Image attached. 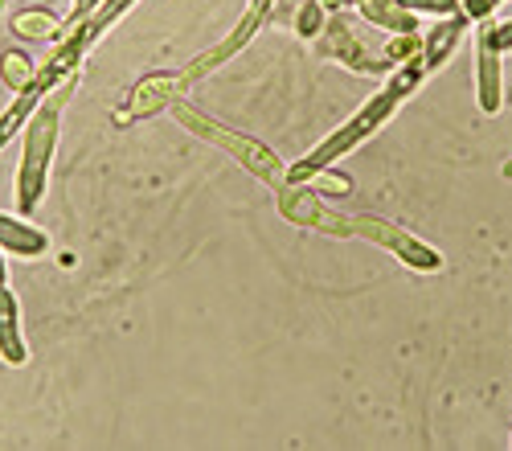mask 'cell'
<instances>
[{"label":"cell","mask_w":512,"mask_h":451,"mask_svg":"<svg viewBox=\"0 0 512 451\" xmlns=\"http://www.w3.org/2000/svg\"><path fill=\"white\" fill-rule=\"evenodd\" d=\"M426 78H431V70H426V62H422V50L410 54L406 62H398V66L390 70V82H386V87H381V91H377V95H373V99L345 123V128H336L320 148H312L304 160H295V164H291V169H287V185H304L312 173L328 169L332 160H340L345 152H353L357 144H365L373 132H381V128H386V123L394 119V111L402 107V99L414 95Z\"/></svg>","instance_id":"obj_1"},{"label":"cell","mask_w":512,"mask_h":451,"mask_svg":"<svg viewBox=\"0 0 512 451\" xmlns=\"http://www.w3.org/2000/svg\"><path fill=\"white\" fill-rule=\"evenodd\" d=\"M70 87H74V78L58 82V87L37 103V111L25 123V152H21V169H17V205H21V214L37 210L41 193H46L50 160H54V148H58V119H62Z\"/></svg>","instance_id":"obj_2"},{"label":"cell","mask_w":512,"mask_h":451,"mask_svg":"<svg viewBox=\"0 0 512 451\" xmlns=\"http://www.w3.org/2000/svg\"><path fill=\"white\" fill-rule=\"evenodd\" d=\"M173 115L185 123V128H193L201 140H209V144H222L226 152H234L246 169L259 177V181H267V185H275V189H283L287 185V169L275 160V152L271 148H263L259 140H250V136H238V132H230L226 123H213L209 115H201V111H193L185 99H177L173 103Z\"/></svg>","instance_id":"obj_3"},{"label":"cell","mask_w":512,"mask_h":451,"mask_svg":"<svg viewBox=\"0 0 512 451\" xmlns=\"http://www.w3.org/2000/svg\"><path fill=\"white\" fill-rule=\"evenodd\" d=\"M353 234H361V238H369V242H377V246H390V251H394L406 267H414V271H439V267H443V259H439L435 246L418 242L414 234H406L402 226H394V222H386V218L357 214V218H353Z\"/></svg>","instance_id":"obj_4"},{"label":"cell","mask_w":512,"mask_h":451,"mask_svg":"<svg viewBox=\"0 0 512 451\" xmlns=\"http://www.w3.org/2000/svg\"><path fill=\"white\" fill-rule=\"evenodd\" d=\"M189 87V78L185 74H173V70H156V74H148V78H140L136 87H132V99H127V107L123 111H115V119L119 123H127V119H140V115H148V111H160V107H173L177 99H181V91Z\"/></svg>","instance_id":"obj_5"},{"label":"cell","mask_w":512,"mask_h":451,"mask_svg":"<svg viewBox=\"0 0 512 451\" xmlns=\"http://www.w3.org/2000/svg\"><path fill=\"white\" fill-rule=\"evenodd\" d=\"M500 50L492 41L488 21H480V37H476V103L484 115H496L504 107V74H500Z\"/></svg>","instance_id":"obj_6"},{"label":"cell","mask_w":512,"mask_h":451,"mask_svg":"<svg viewBox=\"0 0 512 451\" xmlns=\"http://www.w3.org/2000/svg\"><path fill=\"white\" fill-rule=\"evenodd\" d=\"M467 37V13H451V17H439L435 21V29L422 37V62H426V70H439V66H447L451 62V54L459 50V41Z\"/></svg>","instance_id":"obj_7"},{"label":"cell","mask_w":512,"mask_h":451,"mask_svg":"<svg viewBox=\"0 0 512 451\" xmlns=\"http://www.w3.org/2000/svg\"><path fill=\"white\" fill-rule=\"evenodd\" d=\"M0 357L9 365H25L29 361V349H25V337H21V304L9 287H0Z\"/></svg>","instance_id":"obj_8"},{"label":"cell","mask_w":512,"mask_h":451,"mask_svg":"<svg viewBox=\"0 0 512 451\" xmlns=\"http://www.w3.org/2000/svg\"><path fill=\"white\" fill-rule=\"evenodd\" d=\"M46 246H50V238L37 226H29L13 214H0V251H13L21 259H37V255H46Z\"/></svg>","instance_id":"obj_9"},{"label":"cell","mask_w":512,"mask_h":451,"mask_svg":"<svg viewBox=\"0 0 512 451\" xmlns=\"http://www.w3.org/2000/svg\"><path fill=\"white\" fill-rule=\"evenodd\" d=\"M365 21L390 29V33H418V13H410L402 0H361Z\"/></svg>","instance_id":"obj_10"},{"label":"cell","mask_w":512,"mask_h":451,"mask_svg":"<svg viewBox=\"0 0 512 451\" xmlns=\"http://www.w3.org/2000/svg\"><path fill=\"white\" fill-rule=\"evenodd\" d=\"M13 29H17L21 37H29V41H50V37L62 33V21H58L46 5H29V9H21V13L13 17Z\"/></svg>","instance_id":"obj_11"},{"label":"cell","mask_w":512,"mask_h":451,"mask_svg":"<svg viewBox=\"0 0 512 451\" xmlns=\"http://www.w3.org/2000/svg\"><path fill=\"white\" fill-rule=\"evenodd\" d=\"M0 78H5V87L9 91H29L33 82H37V70H33V58L21 54V50H9L5 58H0Z\"/></svg>","instance_id":"obj_12"},{"label":"cell","mask_w":512,"mask_h":451,"mask_svg":"<svg viewBox=\"0 0 512 451\" xmlns=\"http://www.w3.org/2000/svg\"><path fill=\"white\" fill-rule=\"evenodd\" d=\"M324 9L328 5H320V0H304L300 13H295V33L300 37H320L324 33Z\"/></svg>","instance_id":"obj_13"},{"label":"cell","mask_w":512,"mask_h":451,"mask_svg":"<svg viewBox=\"0 0 512 451\" xmlns=\"http://www.w3.org/2000/svg\"><path fill=\"white\" fill-rule=\"evenodd\" d=\"M410 13H426V17H451L463 13V0H402Z\"/></svg>","instance_id":"obj_14"},{"label":"cell","mask_w":512,"mask_h":451,"mask_svg":"<svg viewBox=\"0 0 512 451\" xmlns=\"http://www.w3.org/2000/svg\"><path fill=\"white\" fill-rule=\"evenodd\" d=\"M308 181H312V189H324V193H353V181L340 177V173H332V169H320V173H312ZM308 181H304V185H308Z\"/></svg>","instance_id":"obj_15"},{"label":"cell","mask_w":512,"mask_h":451,"mask_svg":"<svg viewBox=\"0 0 512 451\" xmlns=\"http://www.w3.org/2000/svg\"><path fill=\"white\" fill-rule=\"evenodd\" d=\"M463 13H467V21H488L496 13V5L492 0H463Z\"/></svg>","instance_id":"obj_16"},{"label":"cell","mask_w":512,"mask_h":451,"mask_svg":"<svg viewBox=\"0 0 512 451\" xmlns=\"http://www.w3.org/2000/svg\"><path fill=\"white\" fill-rule=\"evenodd\" d=\"M488 29H492L496 50H500V54H508V50H512V21H496V25L488 21Z\"/></svg>","instance_id":"obj_17"},{"label":"cell","mask_w":512,"mask_h":451,"mask_svg":"<svg viewBox=\"0 0 512 451\" xmlns=\"http://www.w3.org/2000/svg\"><path fill=\"white\" fill-rule=\"evenodd\" d=\"M74 5H78V13H82V17H91L95 9H103V5H107V0H74Z\"/></svg>","instance_id":"obj_18"},{"label":"cell","mask_w":512,"mask_h":451,"mask_svg":"<svg viewBox=\"0 0 512 451\" xmlns=\"http://www.w3.org/2000/svg\"><path fill=\"white\" fill-rule=\"evenodd\" d=\"M0 287H9V267H5V255H0Z\"/></svg>","instance_id":"obj_19"},{"label":"cell","mask_w":512,"mask_h":451,"mask_svg":"<svg viewBox=\"0 0 512 451\" xmlns=\"http://www.w3.org/2000/svg\"><path fill=\"white\" fill-rule=\"evenodd\" d=\"M353 5H361V0H332V9H353Z\"/></svg>","instance_id":"obj_20"},{"label":"cell","mask_w":512,"mask_h":451,"mask_svg":"<svg viewBox=\"0 0 512 451\" xmlns=\"http://www.w3.org/2000/svg\"><path fill=\"white\" fill-rule=\"evenodd\" d=\"M500 173H504V177H508V181H512V160H508V164H504V169H500Z\"/></svg>","instance_id":"obj_21"},{"label":"cell","mask_w":512,"mask_h":451,"mask_svg":"<svg viewBox=\"0 0 512 451\" xmlns=\"http://www.w3.org/2000/svg\"><path fill=\"white\" fill-rule=\"evenodd\" d=\"M320 5H332V0H320Z\"/></svg>","instance_id":"obj_22"},{"label":"cell","mask_w":512,"mask_h":451,"mask_svg":"<svg viewBox=\"0 0 512 451\" xmlns=\"http://www.w3.org/2000/svg\"><path fill=\"white\" fill-rule=\"evenodd\" d=\"M492 5H500V0H492Z\"/></svg>","instance_id":"obj_23"}]
</instances>
